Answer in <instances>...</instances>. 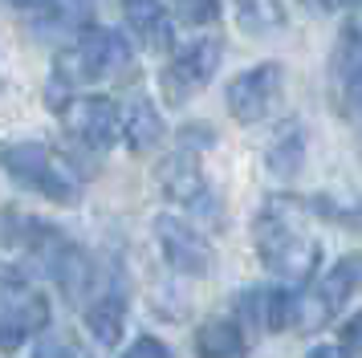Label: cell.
Segmentation results:
<instances>
[{"mask_svg": "<svg viewBox=\"0 0 362 358\" xmlns=\"http://www.w3.org/2000/svg\"><path fill=\"white\" fill-rule=\"evenodd\" d=\"M305 212L310 204H301L297 195H269L252 220V248L285 289L310 285L322 265V244L305 232Z\"/></svg>", "mask_w": 362, "mask_h": 358, "instance_id": "1", "label": "cell"}, {"mask_svg": "<svg viewBox=\"0 0 362 358\" xmlns=\"http://www.w3.org/2000/svg\"><path fill=\"white\" fill-rule=\"evenodd\" d=\"M131 65V45L118 29H102L90 25L74 37V45L57 53L53 62V78H49V106L62 110L69 98V90L78 86H94V81H110L118 74H127Z\"/></svg>", "mask_w": 362, "mask_h": 358, "instance_id": "2", "label": "cell"}, {"mask_svg": "<svg viewBox=\"0 0 362 358\" xmlns=\"http://www.w3.org/2000/svg\"><path fill=\"white\" fill-rule=\"evenodd\" d=\"M0 167L17 179L21 187L45 195L53 204H78L82 200V179L69 167V159H62L49 143H4L0 146Z\"/></svg>", "mask_w": 362, "mask_h": 358, "instance_id": "3", "label": "cell"}, {"mask_svg": "<svg viewBox=\"0 0 362 358\" xmlns=\"http://www.w3.org/2000/svg\"><path fill=\"white\" fill-rule=\"evenodd\" d=\"M362 289V253H346L329 265V273L313 285L310 293H297L293 301V330L310 334L322 330L329 318H338L342 306Z\"/></svg>", "mask_w": 362, "mask_h": 358, "instance_id": "4", "label": "cell"}, {"mask_svg": "<svg viewBox=\"0 0 362 358\" xmlns=\"http://www.w3.org/2000/svg\"><path fill=\"white\" fill-rule=\"evenodd\" d=\"M49 330V297L21 273H0V350L13 354Z\"/></svg>", "mask_w": 362, "mask_h": 358, "instance_id": "5", "label": "cell"}, {"mask_svg": "<svg viewBox=\"0 0 362 358\" xmlns=\"http://www.w3.org/2000/svg\"><path fill=\"white\" fill-rule=\"evenodd\" d=\"M220 57H224V41L212 37V33H199V37L171 49L167 65L159 69V86H163L167 106H183L196 90H204L216 78Z\"/></svg>", "mask_w": 362, "mask_h": 358, "instance_id": "6", "label": "cell"}, {"mask_svg": "<svg viewBox=\"0 0 362 358\" xmlns=\"http://www.w3.org/2000/svg\"><path fill=\"white\" fill-rule=\"evenodd\" d=\"M329 102L338 118L362 122V25L346 21L338 29V41L329 49Z\"/></svg>", "mask_w": 362, "mask_h": 358, "instance_id": "7", "label": "cell"}, {"mask_svg": "<svg viewBox=\"0 0 362 358\" xmlns=\"http://www.w3.org/2000/svg\"><path fill=\"white\" fill-rule=\"evenodd\" d=\"M62 122L74 143H82L86 151H110L122 134V114H118L115 98L102 94H82L69 98L62 106Z\"/></svg>", "mask_w": 362, "mask_h": 358, "instance_id": "8", "label": "cell"}, {"mask_svg": "<svg viewBox=\"0 0 362 358\" xmlns=\"http://www.w3.org/2000/svg\"><path fill=\"white\" fill-rule=\"evenodd\" d=\"M281 90H285V69L277 62H264V65H252L245 74H236L228 81V114L240 122V127H252V122H261L264 114L277 106Z\"/></svg>", "mask_w": 362, "mask_h": 358, "instance_id": "9", "label": "cell"}, {"mask_svg": "<svg viewBox=\"0 0 362 358\" xmlns=\"http://www.w3.org/2000/svg\"><path fill=\"white\" fill-rule=\"evenodd\" d=\"M155 241H159V253H163V260L175 273H187V277L212 273V265H216L212 241L192 220H183V216H159L155 220Z\"/></svg>", "mask_w": 362, "mask_h": 358, "instance_id": "10", "label": "cell"}, {"mask_svg": "<svg viewBox=\"0 0 362 358\" xmlns=\"http://www.w3.org/2000/svg\"><path fill=\"white\" fill-rule=\"evenodd\" d=\"M86 325L98 346H118L127 325V281L122 269H110V281L94 285V297L86 301Z\"/></svg>", "mask_w": 362, "mask_h": 358, "instance_id": "11", "label": "cell"}, {"mask_svg": "<svg viewBox=\"0 0 362 358\" xmlns=\"http://www.w3.org/2000/svg\"><path fill=\"white\" fill-rule=\"evenodd\" d=\"M159 192H163V200H171V204H183V208H204L208 200H212V192H208V175H204V167H199V155H192V151H175V155H167L163 163H159Z\"/></svg>", "mask_w": 362, "mask_h": 358, "instance_id": "12", "label": "cell"}, {"mask_svg": "<svg viewBox=\"0 0 362 358\" xmlns=\"http://www.w3.org/2000/svg\"><path fill=\"white\" fill-rule=\"evenodd\" d=\"M293 301H297V289H285V285L245 289L240 293V318L236 322H248L257 330H269V334L293 330Z\"/></svg>", "mask_w": 362, "mask_h": 358, "instance_id": "13", "label": "cell"}, {"mask_svg": "<svg viewBox=\"0 0 362 358\" xmlns=\"http://www.w3.org/2000/svg\"><path fill=\"white\" fill-rule=\"evenodd\" d=\"M122 16H127V29L134 33V41L147 45L151 53L175 49V33H171V16H167L163 0H122Z\"/></svg>", "mask_w": 362, "mask_h": 358, "instance_id": "14", "label": "cell"}, {"mask_svg": "<svg viewBox=\"0 0 362 358\" xmlns=\"http://www.w3.org/2000/svg\"><path fill=\"white\" fill-rule=\"evenodd\" d=\"M301 163H305V130L297 118H285L264 146V167L277 179H293L301 171Z\"/></svg>", "mask_w": 362, "mask_h": 358, "instance_id": "15", "label": "cell"}, {"mask_svg": "<svg viewBox=\"0 0 362 358\" xmlns=\"http://www.w3.org/2000/svg\"><path fill=\"white\" fill-rule=\"evenodd\" d=\"M163 118H159V110H155V102L143 94H134V102L127 106V118H122V139H127V146H131L134 155H147V151H155V146L163 143Z\"/></svg>", "mask_w": 362, "mask_h": 358, "instance_id": "16", "label": "cell"}, {"mask_svg": "<svg viewBox=\"0 0 362 358\" xmlns=\"http://www.w3.org/2000/svg\"><path fill=\"white\" fill-rule=\"evenodd\" d=\"M199 358H248V338L236 318H208L196 330Z\"/></svg>", "mask_w": 362, "mask_h": 358, "instance_id": "17", "label": "cell"}, {"mask_svg": "<svg viewBox=\"0 0 362 358\" xmlns=\"http://www.w3.org/2000/svg\"><path fill=\"white\" fill-rule=\"evenodd\" d=\"M98 0H45L41 4V29L45 33H78L94 25Z\"/></svg>", "mask_w": 362, "mask_h": 358, "instance_id": "18", "label": "cell"}, {"mask_svg": "<svg viewBox=\"0 0 362 358\" xmlns=\"http://www.w3.org/2000/svg\"><path fill=\"white\" fill-rule=\"evenodd\" d=\"M245 33H277L289 21V0H232Z\"/></svg>", "mask_w": 362, "mask_h": 358, "instance_id": "19", "label": "cell"}, {"mask_svg": "<svg viewBox=\"0 0 362 358\" xmlns=\"http://www.w3.org/2000/svg\"><path fill=\"white\" fill-rule=\"evenodd\" d=\"M171 8L183 25H216L220 21V0H171Z\"/></svg>", "mask_w": 362, "mask_h": 358, "instance_id": "20", "label": "cell"}, {"mask_svg": "<svg viewBox=\"0 0 362 358\" xmlns=\"http://www.w3.org/2000/svg\"><path fill=\"white\" fill-rule=\"evenodd\" d=\"M33 358H86L82 350H78V342L74 338H66V334H41L37 338V350H33Z\"/></svg>", "mask_w": 362, "mask_h": 358, "instance_id": "21", "label": "cell"}, {"mask_svg": "<svg viewBox=\"0 0 362 358\" xmlns=\"http://www.w3.org/2000/svg\"><path fill=\"white\" fill-rule=\"evenodd\" d=\"M216 134L212 127H183L180 130V151H192V155H199V146H212Z\"/></svg>", "mask_w": 362, "mask_h": 358, "instance_id": "22", "label": "cell"}, {"mask_svg": "<svg viewBox=\"0 0 362 358\" xmlns=\"http://www.w3.org/2000/svg\"><path fill=\"white\" fill-rule=\"evenodd\" d=\"M338 346H342L350 358H362V313H354V318L342 325V342H338Z\"/></svg>", "mask_w": 362, "mask_h": 358, "instance_id": "23", "label": "cell"}, {"mask_svg": "<svg viewBox=\"0 0 362 358\" xmlns=\"http://www.w3.org/2000/svg\"><path fill=\"white\" fill-rule=\"evenodd\" d=\"M127 358H171V350H167V342L143 334V338H134V346L127 350Z\"/></svg>", "mask_w": 362, "mask_h": 358, "instance_id": "24", "label": "cell"}, {"mask_svg": "<svg viewBox=\"0 0 362 358\" xmlns=\"http://www.w3.org/2000/svg\"><path fill=\"white\" fill-rule=\"evenodd\" d=\"M305 358H346V350L342 346H334V342H322V346H313Z\"/></svg>", "mask_w": 362, "mask_h": 358, "instance_id": "25", "label": "cell"}, {"mask_svg": "<svg viewBox=\"0 0 362 358\" xmlns=\"http://www.w3.org/2000/svg\"><path fill=\"white\" fill-rule=\"evenodd\" d=\"M362 0H322V8H358Z\"/></svg>", "mask_w": 362, "mask_h": 358, "instance_id": "26", "label": "cell"}, {"mask_svg": "<svg viewBox=\"0 0 362 358\" xmlns=\"http://www.w3.org/2000/svg\"><path fill=\"white\" fill-rule=\"evenodd\" d=\"M4 4H13V8H41L45 0H4Z\"/></svg>", "mask_w": 362, "mask_h": 358, "instance_id": "27", "label": "cell"}]
</instances>
